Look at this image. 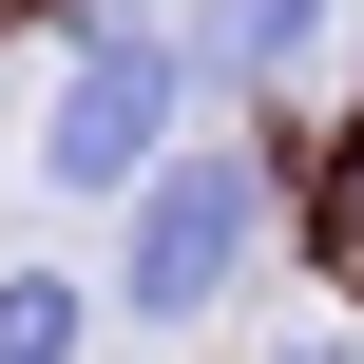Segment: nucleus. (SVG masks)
<instances>
[{
	"instance_id": "f257e3e1",
	"label": "nucleus",
	"mask_w": 364,
	"mask_h": 364,
	"mask_svg": "<svg viewBox=\"0 0 364 364\" xmlns=\"http://www.w3.org/2000/svg\"><path fill=\"white\" fill-rule=\"evenodd\" d=\"M269 134H173L134 192H115V269H96V307L115 326H211L230 288H250V250H269Z\"/></svg>"
},
{
	"instance_id": "f03ea898",
	"label": "nucleus",
	"mask_w": 364,
	"mask_h": 364,
	"mask_svg": "<svg viewBox=\"0 0 364 364\" xmlns=\"http://www.w3.org/2000/svg\"><path fill=\"white\" fill-rule=\"evenodd\" d=\"M192 115H211V96H192V38H173V0H154V19L58 38V96H38V134H19V173H38L58 211H115Z\"/></svg>"
},
{
	"instance_id": "7ed1b4c3",
	"label": "nucleus",
	"mask_w": 364,
	"mask_h": 364,
	"mask_svg": "<svg viewBox=\"0 0 364 364\" xmlns=\"http://www.w3.org/2000/svg\"><path fill=\"white\" fill-rule=\"evenodd\" d=\"M173 38H192V96H211V115H288V96L326 77L346 0H173Z\"/></svg>"
},
{
	"instance_id": "20e7f679",
	"label": "nucleus",
	"mask_w": 364,
	"mask_h": 364,
	"mask_svg": "<svg viewBox=\"0 0 364 364\" xmlns=\"http://www.w3.org/2000/svg\"><path fill=\"white\" fill-rule=\"evenodd\" d=\"M96 326H115L96 269H38V250L0 269V364H96Z\"/></svg>"
},
{
	"instance_id": "39448f33",
	"label": "nucleus",
	"mask_w": 364,
	"mask_h": 364,
	"mask_svg": "<svg viewBox=\"0 0 364 364\" xmlns=\"http://www.w3.org/2000/svg\"><path fill=\"white\" fill-rule=\"evenodd\" d=\"M19 38H96V19H154V0H0Z\"/></svg>"
},
{
	"instance_id": "423d86ee",
	"label": "nucleus",
	"mask_w": 364,
	"mask_h": 364,
	"mask_svg": "<svg viewBox=\"0 0 364 364\" xmlns=\"http://www.w3.org/2000/svg\"><path fill=\"white\" fill-rule=\"evenodd\" d=\"M288 364H364V346H346V326H288Z\"/></svg>"
}]
</instances>
